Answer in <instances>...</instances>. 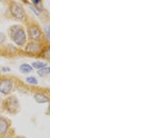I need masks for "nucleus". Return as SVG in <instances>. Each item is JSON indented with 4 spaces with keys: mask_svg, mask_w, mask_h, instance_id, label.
Listing matches in <instances>:
<instances>
[{
    "mask_svg": "<svg viewBox=\"0 0 156 138\" xmlns=\"http://www.w3.org/2000/svg\"><path fill=\"white\" fill-rule=\"evenodd\" d=\"M12 39L15 43L19 46H22L26 43L27 35L22 28H17L12 33Z\"/></svg>",
    "mask_w": 156,
    "mask_h": 138,
    "instance_id": "1",
    "label": "nucleus"
},
{
    "mask_svg": "<svg viewBox=\"0 0 156 138\" xmlns=\"http://www.w3.org/2000/svg\"><path fill=\"white\" fill-rule=\"evenodd\" d=\"M13 83L11 79H2L0 80V93L4 95L9 94L11 91Z\"/></svg>",
    "mask_w": 156,
    "mask_h": 138,
    "instance_id": "2",
    "label": "nucleus"
},
{
    "mask_svg": "<svg viewBox=\"0 0 156 138\" xmlns=\"http://www.w3.org/2000/svg\"><path fill=\"white\" fill-rule=\"evenodd\" d=\"M11 13L16 18L22 20L24 18L25 13L23 7H22L20 4H13L11 6Z\"/></svg>",
    "mask_w": 156,
    "mask_h": 138,
    "instance_id": "3",
    "label": "nucleus"
},
{
    "mask_svg": "<svg viewBox=\"0 0 156 138\" xmlns=\"http://www.w3.org/2000/svg\"><path fill=\"white\" fill-rule=\"evenodd\" d=\"M6 109L10 113H13L17 111L19 107V102L15 96L9 97L6 99Z\"/></svg>",
    "mask_w": 156,
    "mask_h": 138,
    "instance_id": "4",
    "label": "nucleus"
},
{
    "mask_svg": "<svg viewBox=\"0 0 156 138\" xmlns=\"http://www.w3.org/2000/svg\"><path fill=\"white\" fill-rule=\"evenodd\" d=\"M28 33L30 39L34 40V41H38L41 39V32H40L39 28H37L36 26H31L29 27Z\"/></svg>",
    "mask_w": 156,
    "mask_h": 138,
    "instance_id": "5",
    "label": "nucleus"
},
{
    "mask_svg": "<svg viewBox=\"0 0 156 138\" xmlns=\"http://www.w3.org/2000/svg\"><path fill=\"white\" fill-rule=\"evenodd\" d=\"M9 125L6 119L0 117V136H4L9 130Z\"/></svg>",
    "mask_w": 156,
    "mask_h": 138,
    "instance_id": "6",
    "label": "nucleus"
},
{
    "mask_svg": "<svg viewBox=\"0 0 156 138\" xmlns=\"http://www.w3.org/2000/svg\"><path fill=\"white\" fill-rule=\"evenodd\" d=\"M34 99L37 103L44 104L47 103L49 102V99L47 95H45L43 93H37L34 95Z\"/></svg>",
    "mask_w": 156,
    "mask_h": 138,
    "instance_id": "7",
    "label": "nucleus"
},
{
    "mask_svg": "<svg viewBox=\"0 0 156 138\" xmlns=\"http://www.w3.org/2000/svg\"><path fill=\"white\" fill-rule=\"evenodd\" d=\"M26 51L29 52V53H37V52H38L40 51L39 45L34 42L29 43L26 47Z\"/></svg>",
    "mask_w": 156,
    "mask_h": 138,
    "instance_id": "8",
    "label": "nucleus"
},
{
    "mask_svg": "<svg viewBox=\"0 0 156 138\" xmlns=\"http://www.w3.org/2000/svg\"><path fill=\"white\" fill-rule=\"evenodd\" d=\"M33 67L28 64H22L21 66H20V71L23 74H27L33 71Z\"/></svg>",
    "mask_w": 156,
    "mask_h": 138,
    "instance_id": "9",
    "label": "nucleus"
},
{
    "mask_svg": "<svg viewBox=\"0 0 156 138\" xmlns=\"http://www.w3.org/2000/svg\"><path fill=\"white\" fill-rule=\"evenodd\" d=\"M47 66V64L45 62H34L32 63V67L34 68V69L40 70L43 68L46 67Z\"/></svg>",
    "mask_w": 156,
    "mask_h": 138,
    "instance_id": "10",
    "label": "nucleus"
},
{
    "mask_svg": "<svg viewBox=\"0 0 156 138\" xmlns=\"http://www.w3.org/2000/svg\"><path fill=\"white\" fill-rule=\"evenodd\" d=\"M49 73H50V68L48 66H46L43 68V69L38 70V71H37V75L40 77H44L46 76V75H49Z\"/></svg>",
    "mask_w": 156,
    "mask_h": 138,
    "instance_id": "11",
    "label": "nucleus"
},
{
    "mask_svg": "<svg viewBox=\"0 0 156 138\" xmlns=\"http://www.w3.org/2000/svg\"><path fill=\"white\" fill-rule=\"evenodd\" d=\"M26 82H27V83L32 84V85H36V84H37V83H38L36 77H35L34 76L27 77L26 78Z\"/></svg>",
    "mask_w": 156,
    "mask_h": 138,
    "instance_id": "12",
    "label": "nucleus"
},
{
    "mask_svg": "<svg viewBox=\"0 0 156 138\" xmlns=\"http://www.w3.org/2000/svg\"><path fill=\"white\" fill-rule=\"evenodd\" d=\"M2 71L3 72H9L11 71V69L9 67H3L2 68Z\"/></svg>",
    "mask_w": 156,
    "mask_h": 138,
    "instance_id": "13",
    "label": "nucleus"
},
{
    "mask_svg": "<svg viewBox=\"0 0 156 138\" xmlns=\"http://www.w3.org/2000/svg\"><path fill=\"white\" fill-rule=\"evenodd\" d=\"M44 30H45V32H46L47 36L49 37V27H45Z\"/></svg>",
    "mask_w": 156,
    "mask_h": 138,
    "instance_id": "14",
    "label": "nucleus"
},
{
    "mask_svg": "<svg viewBox=\"0 0 156 138\" xmlns=\"http://www.w3.org/2000/svg\"><path fill=\"white\" fill-rule=\"evenodd\" d=\"M15 138H25V137H22V136H16Z\"/></svg>",
    "mask_w": 156,
    "mask_h": 138,
    "instance_id": "15",
    "label": "nucleus"
},
{
    "mask_svg": "<svg viewBox=\"0 0 156 138\" xmlns=\"http://www.w3.org/2000/svg\"><path fill=\"white\" fill-rule=\"evenodd\" d=\"M0 75H1V71H0Z\"/></svg>",
    "mask_w": 156,
    "mask_h": 138,
    "instance_id": "16",
    "label": "nucleus"
}]
</instances>
